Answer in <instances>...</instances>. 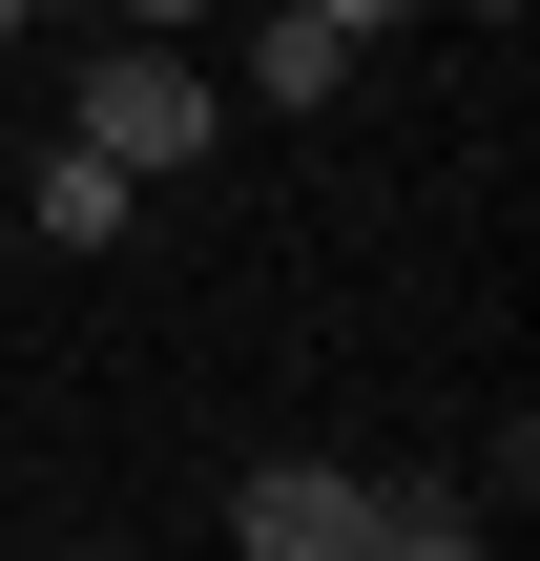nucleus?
<instances>
[{
  "mask_svg": "<svg viewBox=\"0 0 540 561\" xmlns=\"http://www.w3.org/2000/svg\"><path fill=\"white\" fill-rule=\"evenodd\" d=\"M62 125H83V146H104V167L146 187V167H208V125H229V83H208L187 42H146V21H125V42L83 62V104H62Z\"/></svg>",
  "mask_w": 540,
  "mask_h": 561,
  "instance_id": "f257e3e1",
  "label": "nucleus"
},
{
  "mask_svg": "<svg viewBox=\"0 0 540 561\" xmlns=\"http://www.w3.org/2000/svg\"><path fill=\"white\" fill-rule=\"evenodd\" d=\"M229 541H250V561H375V479L271 458V479H229Z\"/></svg>",
  "mask_w": 540,
  "mask_h": 561,
  "instance_id": "f03ea898",
  "label": "nucleus"
},
{
  "mask_svg": "<svg viewBox=\"0 0 540 561\" xmlns=\"http://www.w3.org/2000/svg\"><path fill=\"white\" fill-rule=\"evenodd\" d=\"M125 208H146V187H125V167H104L83 125H62V146H42V187H21V229H42V250H104Z\"/></svg>",
  "mask_w": 540,
  "mask_h": 561,
  "instance_id": "7ed1b4c3",
  "label": "nucleus"
},
{
  "mask_svg": "<svg viewBox=\"0 0 540 561\" xmlns=\"http://www.w3.org/2000/svg\"><path fill=\"white\" fill-rule=\"evenodd\" d=\"M333 83H354V21L333 0H271L250 21V104H333Z\"/></svg>",
  "mask_w": 540,
  "mask_h": 561,
  "instance_id": "20e7f679",
  "label": "nucleus"
},
{
  "mask_svg": "<svg viewBox=\"0 0 540 561\" xmlns=\"http://www.w3.org/2000/svg\"><path fill=\"white\" fill-rule=\"evenodd\" d=\"M375 561H479V500H416V479H375Z\"/></svg>",
  "mask_w": 540,
  "mask_h": 561,
  "instance_id": "39448f33",
  "label": "nucleus"
},
{
  "mask_svg": "<svg viewBox=\"0 0 540 561\" xmlns=\"http://www.w3.org/2000/svg\"><path fill=\"white\" fill-rule=\"evenodd\" d=\"M125 21H146V42H187V21H208V0H125Z\"/></svg>",
  "mask_w": 540,
  "mask_h": 561,
  "instance_id": "423d86ee",
  "label": "nucleus"
},
{
  "mask_svg": "<svg viewBox=\"0 0 540 561\" xmlns=\"http://www.w3.org/2000/svg\"><path fill=\"white\" fill-rule=\"evenodd\" d=\"M333 21H354V42H375V21H416V0H333Z\"/></svg>",
  "mask_w": 540,
  "mask_h": 561,
  "instance_id": "0eeeda50",
  "label": "nucleus"
},
{
  "mask_svg": "<svg viewBox=\"0 0 540 561\" xmlns=\"http://www.w3.org/2000/svg\"><path fill=\"white\" fill-rule=\"evenodd\" d=\"M21 21H62V0H0V42H21Z\"/></svg>",
  "mask_w": 540,
  "mask_h": 561,
  "instance_id": "6e6552de",
  "label": "nucleus"
},
{
  "mask_svg": "<svg viewBox=\"0 0 540 561\" xmlns=\"http://www.w3.org/2000/svg\"><path fill=\"white\" fill-rule=\"evenodd\" d=\"M458 21H520V0H458Z\"/></svg>",
  "mask_w": 540,
  "mask_h": 561,
  "instance_id": "1a4fd4ad",
  "label": "nucleus"
}]
</instances>
